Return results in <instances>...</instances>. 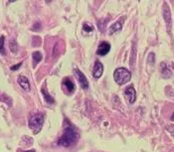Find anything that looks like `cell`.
<instances>
[{
	"instance_id": "cell-19",
	"label": "cell",
	"mask_w": 174,
	"mask_h": 152,
	"mask_svg": "<svg viewBox=\"0 0 174 152\" xmlns=\"http://www.w3.org/2000/svg\"><path fill=\"white\" fill-rule=\"evenodd\" d=\"M171 120L174 121V112H173V115H172V116H171Z\"/></svg>"
},
{
	"instance_id": "cell-15",
	"label": "cell",
	"mask_w": 174,
	"mask_h": 152,
	"mask_svg": "<svg viewBox=\"0 0 174 152\" xmlns=\"http://www.w3.org/2000/svg\"><path fill=\"white\" fill-rule=\"evenodd\" d=\"M4 42H5V37L1 36V37H0V54H1V55H5Z\"/></svg>"
},
{
	"instance_id": "cell-9",
	"label": "cell",
	"mask_w": 174,
	"mask_h": 152,
	"mask_svg": "<svg viewBox=\"0 0 174 152\" xmlns=\"http://www.w3.org/2000/svg\"><path fill=\"white\" fill-rule=\"evenodd\" d=\"M123 20H124V18H122V20L119 19V21H116L115 23H113L111 27H109V29H108V34H109V35H113V34L119 32L120 30L123 29Z\"/></svg>"
},
{
	"instance_id": "cell-4",
	"label": "cell",
	"mask_w": 174,
	"mask_h": 152,
	"mask_svg": "<svg viewBox=\"0 0 174 152\" xmlns=\"http://www.w3.org/2000/svg\"><path fill=\"white\" fill-rule=\"evenodd\" d=\"M75 75H76V77H77L78 82L80 83L82 88L84 90H88L89 89V82H88V79L86 78V76L83 74V72H81L79 69H76Z\"/></svg>"
},
{
	"instance_id": "cell-14",
	"label": "cell",
	"mask_w": 174,
	"mask_h": 152,
	"mask_svg": "<svg viewBox=\"0 0 174 152\" xmlns=\"http://www.w3.org/2000/svg\"><path fill=\"white\" fill-rule=\"evenodd\" d=\"M42 54H41L40 52H38V51H36V52H34L33 54H32V59H33V62H34V65L33 66L34 67H36V65L40 62L41 60H42Z\"/></svg>"
},
{
	"instance_id": "cell-13",
	"label": "cell",
	"mask_w": 174,
	"mask_h": 152,
	"mask_svg": "<svg viewBox=\"0 0 174 152\" xmlns=\"http://www.w3.org/2000/svg\"><path fill=\"white\" fill-rule=\"evenodd\" d=\"M63 85L66 87V89L67 90L69 93H73L74 90H75V85H74V83L71 81L70 79H65L63 81Z\"/></svg>"
},
{
	"instance_id": "cell-3",
	"label": "cell",
	"mask_w": 174,
	"mask_h": 152,
	"mask_svg": "<svg viewBox=\"0 0 174 152\" xmlns=\"http://www.w3.org/2000/svg\"><path fill=\"white\" fill-rule=\"evenodd\" d=\"M43 123H44V117L43 115H41V113H35L29 119V127L31 128V130L35 134H37L41 130Z\"/></svg>"
},
{
	"instance_id": "cell-20",
	"label": "cell",
	"mask_w": 174,
	"mask_h": 152,
	"mask_svg": "<svg viewBox=\"0 0 174 152\" xmlns=\"http://www.w3.org/2000/svg\"><path fill=\"white\" fill-rule=\"evenodd\" d=\"M24 152H35V150H28V151H24Z\"/></svg>"
},
{
	"instance_id": "cell-10",
	"label": "cell",
	"mask_w": 174,
	"mask_h": 152,
	"mask_svg": "<svg viewBox=\"0 0 174 152\" xmlns=\"http://www.w3.org/2000/svg\"><path fill=\"white\" fill-rule=\"evenodd\" d=\"M18 83L20 85V87L25 90H30V83L28 79L24 77V76H20L18 79Z\"/></svg>"
},
{
	"instance_id": "cell-1",
	"label": "cell",
	"mask_w": 174,
	"mask_h": 152,
	"mask_svg": "<svg viewBox=\"0 0 174 152\" xmlns=\"http://www.w3.org/2000/svg\"><path fill=\"white\" fill-rule=\"evenodd\" d=\"M79 134L78 132L73 129L72 127H66L65 131H64L63 135L58 140V144L64 147H69L74 145V144L78 141Z\"/></svg>"
},
{
	"instance_id": "cell-2",
	"label": "cell",
	"mask_w": 174,
	"mask_h": 152,
	"mask_svg": "<svg viewBox=\"0 0 174 152\" xmlns=\"http://www.w3.org/2000/svg\"><path fill=\"white\" fill-rule=\"evenodd\" d=\"M113 79L118 85L123 86L130 81L131 73L126 68H118L113 73Z\"/></svg>"
},
{
	"instance_id": "cell-17",
	"label": "cell",
	"mask_w": 174,
	"mask_h": 152,
	"mask_svg": "<svg viewBox=\"0 0 174 152\" xmlns=\"http://www.w3.org/2000/svg\"><path fill=\"white\" fill-rule=\"evenodd\" d=\"M84 30H85L86 32L91 33V32L93 31V27H92V26H89L88 24H85V25H84Z\"/></svg>"
},
{
	"instance_id": "cell-7",
	"label": "cell",
	"mask_w": 174,
	"mask_h": 152,
	"mask_svg": "<svg viewBox=\"0 0 174 152\" xmlns=\"http://www.w3.org/2000/svg\"><path fill=\"white\" fill-rule=\"evenodd\" d=\"M104 73V66L100 61H97L94 63V71H93V76L94 78L96 79H99L101 77V75Z\"/></svg>"
},
{
	"instance_id": "cell-18",
	"label": "cell",
	"mask_w": 174,
	"mask_h": 152,
	"mask_svg": "<svg viewBox=\"0 0 174 152\" xmlns=\"http://www.w3.org/2000/svg\"><path fill=\"white\" fill-rule=\"evenodd\" d=\"M21 65H22V63H19L18 65H15V66H12V67H11V70H12V71H16L17 69H19V68H20Z\"/></svg>"
},
{
	"instance_id": "cell-8",
	"label": "cell",
	"mask_w": 174,
	"mask_h": 152,
	"mask_svg": "<svg viewBox=\"0 0 174 152\" xmlns=\"http://www.w3.org/2000/svg\"><path fill=\"white\" fill-rule=\"evenodd\" d=\"M109 51H111V44L108 43V42H103V43L100 44L99 48H98L97 54L100 56H105L107 55Z\"/></svg>"
},
{
	"instance_id": "cell-12",
	"label": "cell",
	"mask_w": 174,
	"mask_h": 152,
	"mask_svg": "<svg viewBox=\"0 0 174 152\" xmlns=\"http://www.w3.org/2000/svg\"><path fill=\"white\" fill-rule=\"evenodd\" d=\"M41 93H42V94H43V97L45 98V101H46V102H48V104H54L55 100L50 96V94H49V93L47 92L46 87H45V86L43 87L42 89H41Z\"/></svg>"
},
{
	"instance_id": "cell-11",
	"label": "cell",
	"mask_w": 174,
	"mask_h": 152,
	"mask_svg": "<svg viewBox=\"0 0 174 152\" xmlns=\"http://www.w3.org/2000/svg\"><path fill=\"white\" fill-rule=\"evenodd\" d=\"M160 73L165 79L170 78V77H171V75H172L171 71L168 69L167 65H166L165 63H161L160 64Z\"/></svg>"
},
{
	"instance_id": "cell-6",
	"label": "cell",
	"mask_w": 174,
	"mask_h": 152,
	"mask_svg": "<svg viewBox=\"0 0 174 152\" xmlns=\"http://www.w3.org/2000/svg\"><path fill=\"white\" fill-rule=\"evenodd\" d=\"M163 18L166 22L167 30L170 31V29H171V13H170V9L166 3H164L163 5Z\"/></svg>"
},
{
	"instance_id": "cell-16",
	"label": "cell",
	"mask_w": 174,
	"mask_h": 152,
	"mask_svg": "<svg viewBox=\"0 0 174 152\" xmlns=\"http://www.w3.org/2000/svg\"><path fill=\"white\" fill-rule=\"evenodd\" d=\"M9 48H10V50H11V52H12V53H16L17 50H18V48H17V43H16V42H15L14 40H12V41L10 42V46H9Z\"/></svg>"
},
{
	"instance_id": "cell-5",
	"label": "cell",
	"mask_w": 174,
	"mask_h": 152,
	"mask_svg": "<svg viewBox=\"0 0 174 152\" xmlns=\"http://www.w3.org/2000/svg\"><path fill=\"white\" fill-rule=\"evenodd\" d=\"M124 94H126V100L130 102V104H133L137 100V92L133 87H128V88L124 90Z\"/></svg>"
}]
</instances>
